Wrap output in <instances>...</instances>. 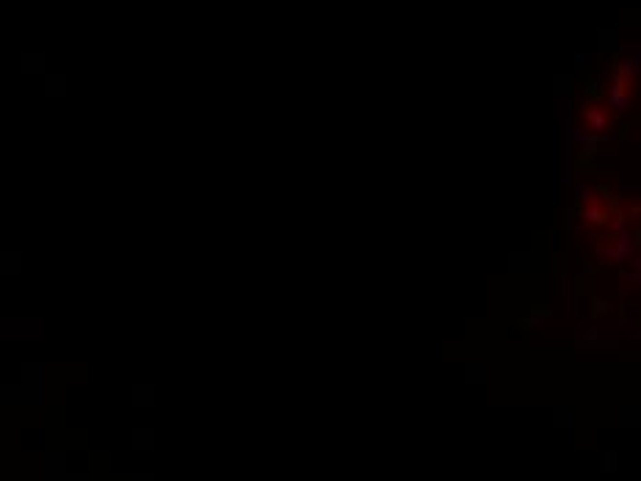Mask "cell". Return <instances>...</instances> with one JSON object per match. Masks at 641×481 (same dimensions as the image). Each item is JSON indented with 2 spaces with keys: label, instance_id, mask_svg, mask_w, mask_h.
Masks as SVG:
<instances>
[{
  "label": "cell",
  "instance_id": "1",
  "mask_svg": "<svg viewBox=\"0 0 641 481\" xmlns=\"http://www.w3.org/2000/svg\"><path fill=\"white\" fill-rule=\"evenodd\" d=\"M581 116H583V122L589 125L591 130H603L608 125V113L603 111V108H597L594 103H589V105H583V111H581Z\"/></svg>",
  "mask_w": 641,
  "mask_h": 481
},
{
  "label": "cell",
  "instance_id": "2",
  "mask_svg": "<svg viewBox=\"0 0 641 481\" xmlns=\"http://www.w3.org/2000/svg\"><path fill=\"white\" fill-rule=\"evenodd\" d=\"M624 92H627V89H611V94H608V103L614 105V108H619V111H624V108L633 105V97L624 94Z\"/></svg>",
  "mask_w": 641,
  "mask_h": 481
},
{
  "label": "cell",
  "instance_id": "4",
  "mask_svg": "<svg viewBox=\"0 0 641 481\" xmlns=\"http://www.w3.org/2000/svg\"><path fill=\"white\" fill-rule=\"evenodd\" d=\"M575 61H578V69H586V67H589V56H583V53H578V56H575Z\"/></svg>",
  "mask_w": 641,
  "mask_h": 481
},
{
  "label": "cell",
  "instance_id": "3",
  "mask_svg": "<svg viewBox=\"0 0 641 481\" xmlns=\"http://www.w3.org/2000/svg\"><path fill=\"white\" fill-rule=\"evenodd\" d=\"M603 86V83H600V80H589V86L583 89V94L589 97V100H597V97H603L605 94V89H600Z\"/></svg>",
  "mask_w": 641,
  "mask_h": 481
}]
</instances>
